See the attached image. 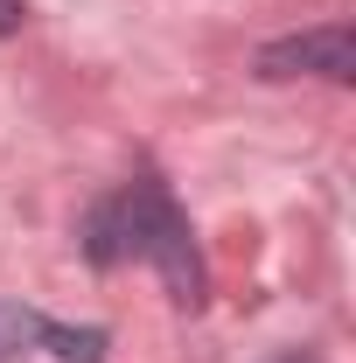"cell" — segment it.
<instances>
[{
    "label": "cell",
    "mask_w": 356,
    "mask_h": 363,
    "mask_svg": "<svg viewBox=\"0 0 356 363\" xmlns=\"http://www.w3.org/2000/svg\"><path fill=\"white\" fill-rule=\"evenodd\" d=\"M84 259L91 266H126V259H147L161 266L168 294L175 301H203V259H196V230L175 210V196L161 189L154 175L112 189L98 210L84 217Z\"/></svg>",
    "instance_id": "6da1fadb"
},
{
    "label": "cell",
    "mask_w": 356,
    "mask_h": 363,
    "mask_svg": "<svg viewBox=\"0 0 356 363\" xmlns=\"http://www.w3.org/2000/svg\"><path fill=\"white\" fill-rule=\"evenodd\" d=\"M49 350L56 363H105V328H63L21 301H0V363Z\"/></svg>",
    "instance_id": "7a4b0ae2"
},
{
    "label": "cell",
    "mask_w": 356,
    "mask_h": 363,
    "mask_svg": "<svg viewBox=\"0 0 356 363\" xmlns=\"http://www.w3.org/2000/svg\"><path fill=\"white\" fill-rule=\"evenodd\" d=\"M301 70H314V77H350L356 70V43L343 21H328V28H308V35H287V43L259 49V77H301Z\"/></svg>",
    "instance_id": "3957f363"
},
{
    "label": "cell",
    "mask_w": 356,
    "mask_h": 363,
    "mask_svg": "<svg viewBox=\"0 0 356 363\" xmlns=\"http://www.w3.org/2000/svg\"><path fill=\"white\" fill-rule=\"evenodd\" d=\"M21 21H28V7H21V0H0V35H14Z\"/></svg>",
    "instance_id": "277c9868"
},
{
    "label": "cell",
    "mask_w": 356,
    "mask_h": 363,
    "mask_svg": "<svg viewBox=\"0 0 356 363\" xmlns=\"http://www.w3.org/2000/svg\"><path fill=\"white\" fill-rule=\"evenodd\" d=\"M287 363H301V357H287Z\"/></svg>",
    "instance_id": "5b68a950"
}]
</instances>
